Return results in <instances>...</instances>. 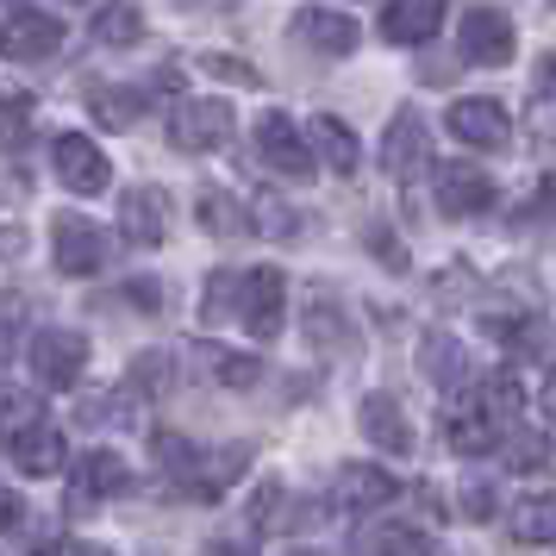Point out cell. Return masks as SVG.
Masks as SVG:
<instances>
[{"mask_svg":"<svg viewBox=\"0 0 556 556\" xmlns=\"http://www.w3.org/2000/svg\"><path fill=\"white\" fill-rule=\"evenodd\" d=\"M231 319L251 331V338H276L281 319H288V281H281V269H251V276H238V288H231Z\"/></svg>","mask_w":556,"mask_h":556,"instance_id":"cell-1","label":"cell"},{"mask_svg":"<svg viewBox=\"0 0 556 556\" xmlns=\"http://www.w3.org/2000/svg\"><path fill=\"white\" fill-rule=\"evenodd\" d=\"M456 51H463V63L494 70V63H513L519 31H513V20H506L501 7H469V13H463V26H456Z\"/></svg>","mask_w":556,"mask_h":556,"instance_id":"cell-2","label":"cell"},{"mask_svg":"<svg viewBox=\"0 0 556 556\" xmlns=\"http://www.w3.org/2000/svg\"><path fill=\"white\" fill-rule=\"evenodd\" d=\"M51 263L63 276H101L106 263V231L94 219H81V213H56L51 226Z\"/></svg>","mask_w":556,"mask_h":556,"instance_id":"cell-3","label":"cell"},{"mask_svg":"<svg viewBox=\"0 0 556 556\" xmlns=\"http://www.w3.org/2000/svg\"><path fill=\"white\" fill-rule=\"evenodd\" d=\"M169 138H176V151L188 156H206L219 151L231 138V101H176V113H169Z\"/></svg>","mask_w":556,"mask_h":556,"instance_id":"cell-4","label":"cell"},{"mask_svg":"<svg viewBox=\"0 0 556 556\" xmlns=\"http://www.w3.org/2000/svg\"><path fill=\"white\" fill-rule=\"evenodd\" d=\"M26 356H31V376L45 381V388H76L81 369H88V338H81V331L51 326V331H38V338H31Z\"/></svg>","mask_w":556,"mask_h":556,"instance_id":"cell-5","label":"cell"},{"mask_svg":"<svg viewBox=\"0 0 556 556\" xmlns=\"http://www.w3.org/2000/svg\"><path fill=\"white\" fill-rule=\"evenodd\" d=\"M51 51H63V26H56L45 7H20V13L0 26V56H7V63H45Z\"/></svg>","mask_w":556,"mask_h":556,"instance_id":"cell-6","label":"cell"},{"mask_svg":"<svg viewBox=\"0 0 556 556\" xmlns=\"http://www.w3.org/2000/svg\"><path fill=\"white\" fill-rule=\"evenodd\" d=\"M444 126H451L469 151H494V144H506L513 119H506V106L494 101V94H463V101H451Z\"/></svg>","mask_w":556,"mask_h":556,"instance_id":"cell-7","label":"cell"},{"mask_svg":"<svg viewBox=\"0 0 556 556\" xmlns=\"http://www.w3.org/2000/svg\"><path fill=\"white\" fill-rule=\"evenodd\" d=\"M7 456H13V469H26V476H38V481L70 469V444H63V431L45 426V419L7 431Z\"/></svg>","mask_w":556,"mask_h":556,"instance_id":"cell-8","label":"cell"},{"mask_svg":"<svg viewBox=\"0 0 556 556\" xmlns=\"http://www.w3.org/2000/svg\"><path fill=\"white\" fill-rule=\"evenodd\" d=\"M244 463H251V451L244 444H226V451H194L188 463L176 469V481H181V494H194V501H219L231 481L244 476Z\"/></svg>","mask_w":556,"mask_h":556,"instance_id":"cell-9","label":"cell"},{"mask_svg":"<svg viewBox=\"0 0 556 556\" xmlns=\"http://www.w3.org/2000/svg\"><path fill=\"white\" fill-rule=\"evenodd\" d=\"M494 206V181L481 176L476 163H444L438 169V213L444 219H481Z\"/></svg>","mask_w":556,"mask_h":556,"instance_id":"cell-10","label":"cell"},{"mask_svg":"<svg viewBox=\"0 0 556 556\" xmlns=\"http://www.w3.org/2000/svg\"><path fill=\"white\" fill-rule=\"evenodd\" d=\"M51 163H56V181L63 188H76V194H101L113 169H106V156L94 151V138H81V131H63L51 144Z\"/></svg>","mask_w":556,"mask_h":556,"instance_id":"cell-11","label":"cell"},{"mask_svg":"<svg viewBox=\"0 0 556 556\" xmlns=\"http://www.w3.org/2000/svg\"><path fill=\"white\" fill-rule=\"evenodd\" d=\"M401 494V481L388 476V469H369V463H351V469H338V488H331V506L356 519V513H376Z\"/></svg>","mask_w":556,"mask_h":556,"instance_id":"cell-12","label":"cell"},{"mask_svg":"<svg viewBox=\"0 0 556 556\" xmlns=\"http://www.w3.org/2000/svg\"><path fill=\"white\" fill-rule=\"evenodd\" d=\"M256 151H263V163L281 169V176H313V151H306V138L294 131L288 113H263V119H256Z\"/></svg>","mask_w":556,"mask_h":556,"instance_id":"cell-13","label":"cell"},{"mask_svg":"<svg viewBox=\"0 0 556 556\" xmlns=\"http://www.w3.org/2000/svg\"><path fill=\"white\" fill-rule=\"evenodd\" d=\"M444 431H451V451H463V456H488V451H501L506 444V426L481 406L476 388L463 394V406H451V426Z\"/></svg>","mask_w":556,"mask_h":556,"instance_id":"cell-14","label":"cell"},{"mask_svg":"<svg viewBox=\"0 0 556 556\" xmlns=\"http://www.w3.org/2000/svg\"><path fill=\"white\" fill-rule=\"evenodd\" d=\"M126 488H131V469H126V456H113V451H88V456H76V469H70V494H76L81 506L113 501V494H126Z\"/></svg>","mask_w":556,"mask_h":556,"instance_id":"cell-15","label":"cell"},{"mask_svg":"<svg viewBox=\"0 0 556 556\" xmlns=\"http://www.w3.org/2000/svg\"><path fill=\"white\" fill-rule=\"evenodd\" d=\"M381 169L394 181H413L419 169H426V119L406 106V113H394V126H388V138H381Z\"/></svg>","mask_w":556,"mask_h":556,"instance_id":"cell-16","label":"cell"},{"mask_svg":"<svg viewBox=\"0 0 556 556\" xmlns=\"http://www.w3.org/2000/svg\"><path fill=\"white\" fill-rule=\"evenodd\" d=\"M356 426H363V438L369 444H381L388 456H406L413 451V426H406V413L394 394H363V406H356Z\"/></svg>","mask_w":556,"mask_h":556,"instance_id":"cell-17","label":"cell"},{"mask_svg":"<svg viewBox=\"0 0 556 556\" xmlns=\"http://www.w3.org/2000/svg\"><path fill=\"white\" fill-rule=\"evenodd\" d=\"M294 45H306V51L319 56H351L356 51V20H344V13H326V7H306V13H294Z\"/></svg>","mask_w":556,"mask_h":556,"instance_id":"cell-18","label":"cell"},{"mask_svg":"<svg viewBox=\"0 0 556 556\" xmlns=\"http://www.w3.org/2000/svg\"><path fill=\"white\" fill-rule=\"evenodd\" d=\"M119 231L131 244H163L169 238V194L163 188H131L119 201Z\"/></svg>","mask_w":556,"mask_h":556,"instance_id":"cell-19","label":"cell"},{"mask_svg":"<svg viewBox=\"0 0 556 556\" xmlns=\"http://www.w3.org/2000/svg\"><path fill=\"white\" fill-rule=\"evenodd\" d=\"M438 26H444V0H388V13H381L388 45H426Z\"/></svg>","mask_w":556,"mask_h":556,"instance_id":"cell-20","label":"cell"},{"mask_svg":"<svg viewBox=\"0 0 556 556\" xmlns=\"http://www.w3.org/2000/svg\"><path fill=\"white\" fill-rule=\"evenodd\" d=\"M306 151L326 156L338 176H351V169H356V138H351V126H344V119H331V113H319V119L306 126Z\"/></svg>","mask_w":556,"mask_h":556,"instance_id":"cell-21","label":"cell"},{"mask_svg":"<svg viewBox=\"0 0 556 556\" xmlns=\"http://www.w3.org/2000/svg\"><path fill=\"white\" fill-rule=\"evenodd\" d=\"M88 31H94V45H113V51H126V45H138L144 20H138V7H131V0H113V7H101V13L88 20Z\"/></svg>","mask_w":556,"mask_h":556,"instance_id":"cell-22","label":"cell"},{"mask_svg":"<svg viewBox=\"0 0 556 556\" xmlns=\"http://www.w3.org/2000/svg\"><path fill=\"white\" fill-rule=\"evenodd\" d=\"M206 376L226 381V388H256L263 381V356H244V351H226V344H206Z\"/></svg>","mask_w":556,"mask_h":556,"instance_id":"cell-23","label":"cell"},{"mask_svg":"<svg viewBox=\"0 0 556 556\" xmlns=\"http://www.w3.org/2000/svg\"><path fill=\"white\" fill-rule=\"evenodd\" d=\"M513 538H519V544H551L556 538V506L544 501V494L519 501L513 506Z\"/></svg>","mask_w":556,"mask_h":556,"instance_id":"cell-24","label":"cell"},{"mask_svg":"<svg viewBox=\"0 0 556 556\" xmlns=\"http://www.w3.org/2000/svg\"><path fill=\"white\" fill-rule=\"evenodd\" d=\"M94 119H101L106 131H126L138 126V113H144V101H138V88H94Z\"/></svg>","mask_w":556,"mask_h":556,"instance_id":"cell-25","label":"cell"},{"mask_svg":"<svg viewBox=\"0 0 556 556\" xmlns=\"http://www.w3.org/2000/svg\"><path fill=\"white\" fill-rule=\"evenodd\" d=\"M31 131V94H7L0 101V151H20Z\"/></svg>","mask_w":556,"mask_h":556,"instance_id":"cell-26","label":"cell"},{"mask_svg":"<svg viewBox=\"0 0 556 556\" xmlns=\"http://www.w3.org/2000/svg\"><path fill=\"white\" fill-rule=\"evenodd\" d=\"M194 213H201V226L219 231V238H226V231H244V213H238V201H231V194H219V188H206Z\"/></svg>","mask_w":556,"mask_h":556,"instance_id":"cell-27","label":"cell"},{"mask_svg":"<svg viewBox=\"0 0 556 556\" xmlns=\"http://www.w3.org/2000/svg\"><path fill=\"white\" fill-rule=\"evenodd\" d=\"M426 363H431V376L444 381V388H456V381H463V369H469L451 338H431V344H426Z\"/></svg>","mask_w":556,"mask_h":556,"instance_id":"cell-28","label":"cell"},{"mask_svg":"<svg viewBox=\"0 0 556 556\" xmlns=\"http://www.w3.org/2000/svg\"><path fill=\"white\" fill-rule=\"evenodd\" d=\"M376 556H431V544L413 526H394V531H381L376 538Z\"/></svg>","mask_w":556,"mask_h":556,"instance_id":"cell-29","label":"cell"},{"mask_svg":"<svg viewBox=\"0 0 556 556\" xmlns=\"http://www.w3.org/2000/svg\"><path fill=\"white\" fill-rule=\"evenodd\" d=\"M231 288H238V276H213V281H206V301H201V319H206V326L231 319Z\"/></svg>","mask_w":556,"mask_h":556,"instance_id":"cell-30","label":"cell"},{"mask_svg":"<svg viewBox=\"0 0 556 556\" xmlns=\"http://www.w3.org/2000/svg\"><path fill=\"white\" fill-rule=\"evenodd\" d=\"M251 226L269 231V238H288V231H294V213H288V206H276V201H256L251 206Z\"/></svg>","mask_w":556,"mask_h":556,"instance_id":"cell-31","label":"cell"},{"mask_svg":"<svg viewBox=\"0 0 556 556\" xmlns=\"http://www.w3.org/2000/svg\"><path fill=\"white\" fill-rule=\"evenodd\" d=\"M306 338H313V344H344L338 306H313V313H306Z\"/></svg>","mask_w":556,"mask_h":556,"instance_id":"cell-32","label":"cell"},{"mask_svg":"<svg viewBox=\"0 0 556 556\" xmlns=\"http://www.w3.org/2000/svg\"><path fill=\"white\" fill-rule=\"evenodd\" d=\"M138 381H144V388H169V356H138Z\"/></svg>","mask_w":556,"mask_h":556,"instance_id":"cell-33","label":"cell"},{"mask_svg":"<svg viewBox=\"0 0 556 556\" xmlns=\"http://www.w3.org/2000/svg\"><path fill=\"white\" fill-rule=\"evenodd\" d=\"M20 519H26V501H20V494H13V488L0 481V531H13Z\"/></svg>","mask_w":556,"mask_h":556,"instance_id":"cell-34","label":"cell"},{"mask_svg":"<svg viewBox=\"0 0 556 556\" xmlns=\"http://www.w3.org/2000/svg\"><path fill=\"white\" fill-rule=\"evenodd\" d=\"M463 513H469V519H488V513H494V494H488V488H469V494H463Z\"/></svg>","mask_w":556,"mask_h":556,"instance_id":"cell-35","label":"cell"},{"mask_svg":"<svg viewBox=\"0 0 556 556\" xmlns=\"http://www.w3.org/2000/svg\"><path fill=\"white\" fill-rule=\"evenodd\" d=\"M63 556H113L106 544H63Z\"/></svg>","mask_w":556,"mask_h":556,"instance_id":"cell-36","label":"cell"},{"mask_svg":"<svg viewBox=\"0 0 556 556\" xmlns=\"http://www.w3.org/2000/svg\"><path fill=\"white\" fill-rule=\"evenodd\" d=\"M213 556H244V551H213Z\"/></svg>","mask_w":556,"mask_h":556,"instance_id":"cell-37","label":"cell"},{"mask_svg":"<svg viewBox=\"0 0 556 556\" xmlns=\"http://www.w3.org/2000/svg\"><path fill=\"white\" fill-rule=\"evenodd\" d=\"M294 556H306V551H294Z\"/></svg>","mask_w":556,"mask_h":556,"instance_id":"cell-38","label":"cell"}]
</instances>
